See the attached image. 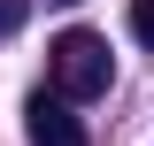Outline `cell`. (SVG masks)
<instances>
[{
    "label": "cell",
    "mask_w": 154,
    "mask_h": 146,
    "mask_svg": "<svg viewBox=\"0 0 154 146\" xmlns=\"http://www.w3.org/2000/svg\"><path fill=\"white\" fill-rule=\"evenodd\" d=\"M23 16H31V0H0V38H8V31H23Z\"/></svg>",
    "instance_id": "cell-4"
},
{
    "label": "cell",
    "mask_w": 154,
    "mask_h": 146,
    "mask_svg": "<svg viewBox=\"0 0 154 146\" xmlns=\"http://www.w3.org/2000/svg\"><path fill=\"white\" fill-rule=\"evenodd\" d=\"M131 38L154 46V0H131Z\"/></svg>",
    "instance_id": "cell-3"
},
{
    "label": "cell",
    "mask_w": 154,
    "mask_h": 146,
    "mask_svg": "<svg viewBox=\"0 0 154 146\" xmlns=\"http://www.w3.org/2000/svg\"><path fill=\"white\" fill-rule=\"evenodd\" d=\"M46 77H54L62 100H100L108 77H116V54H108L100 31H62L54 46H46Z\"/></svg>",
    "instance_id": "cell-1"
},
{
    "label": "cell",
    "mask_w": 154,
    "mask_h": 146,
    "mask_svg": "<svg viewBox=\"0 0 154 146\" xmlns=\"http://www.w3.org/2000/svg\"><path fill=\"white\" fill-rule=\"evenodd\" d=\"M23 138L31 146H85V123L69 115L62 92H31V100H23Z\"/></svg>",
    "instance_id": "cell-2"
}]
</instances>
